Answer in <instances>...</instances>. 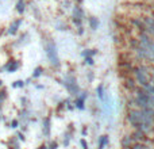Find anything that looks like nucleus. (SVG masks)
I'll return each mask as SVG.
<instances>
[{"label":"nucleus","instance_id":"f257e3e1","mask_svg":"<svg viewBox=\"0 0 154 149\" xmlns=\"http://www.w3.org/2000/svg\"><path fill=\"white\" fill-rule=\"evenodd\" d=\"M133 74L135 77V81L139 83V85L143 88H146L147 85L150 84L149 80H150V73L147 71V68L145 65H138V67H134L133 68Z\"/></svg>","mask_w":154,"mask_h":149},{"label":"nucleus","instance_id":"f03ea898","mask_svg":"<svg viewBox=\"0 0 154 149\" xmlns=\"http://www.w3.org/2000/svg\"><path fill=\"white\" fill-rule=\"evenodd\" d=\"M127 121L131 123V126L135 128V126L139 125L141 122H145L143 114H142V111L138 109H131V110H128V113H127Z\"/></svg>","mask_w":154,"mask_h":149},{"label":"nucleus","instance_id":"7ed1b4c3","mask_svg":"<svg viewBox=\"0 0 154 149\" xmlns=\"http://www.w3.org/2000/svg\"><path fill=\"white\" fill-rule=\"evenodd\" d=\"M130 137L133 138L134 142H139V144H147V142H152V140H149L147 134L142 133L139 130H134L133 133L130 134Z\"/></svg>","mask_w":154,"mask_h":149},{"label":"nucleus","instance_id":"20e7f679","mask_svg":"<svg viewBox=\"0 0 154 149\" xmlns=\"http://www.w3.org/2000/svg\"><path fill=\"white\" fill-rule=\"evenodd\" d=\"M48 56L51 60L53 65H58V59H57V50H56V45L53 42H50V46H48Z\"/></svg>","mask_w":154,"mask_h":149},{"label":"nucleus","instance_id":"39448f33","mask_svg":"<svg viewBox=\"0 0 154 149\" xmlns=\"http://www.w3.org/2000/svg\"><path fill=\"white\" fill-rule=\"evenodd\" d=\"M135 130H139V132H142V133H145V134H149V133H152L153 132V129H154V126L152 125V123H146V122H141L139 125H137L135 128Z\"/></svg>","mask_w":154,"mask_h":149},{"label":"nucleus","instance_id":"423d86ee","mask_svg":"<svg viewBox=\"0 0 154 149\" xmlns=\"http://www.w3.org/2000/svg\"><path fill=\"white\" fill-rule=\"evenodd\" d=\"M123 85H125L126 90L133 91L134 88L137 87V81H135V79H134V77L127 76V77H125V80H123Z\"/></svg>","mask_w":154,"mask_h":149},{"label":"nucleus","instance_id":"0eeeda50","mask_svg":"<svg viewBox=\"0 0 154 149\" xmlns=\"http://www.w3.org/2000/svg\"><path fill=\"white\" fill-rule=\"evenodd\" d=\"M133 144H134V141H133V138H131L130 136H125V137L122 138V148H123V149L130 148Z\"/></svg>","mask_w":154,"mask_h":149},{"label":"nucleus","instance_id":"6e6552de","mask_svg":"<svg viewBox=\"0 0 154 149\" xmlns=\"http://www.w3.org/2000/svg\"><path fill=\"white\" fill-rule=\"evenodd\" d=\"M127 43H128V46L131 48V50H134V49L139 48V41H138V38H130V40L127 41Z\"/></svg>","mask_w":154,"mask_h":149},{"label":"nucleus","instance_id":"1a4fd4ad","mask_svg":"<svg viewBox=\"0 0 154 149\" xmlns=\"http://www.w3.org/2000/svg\"><path fill=\"white\" fill-rule=\"evenodd\" d=\"M130 149H153L150 145L147 144H139V142H134L133 145L130 147Z\"/></svg>","mask_w":154,"mask_h":149},{"label":"nucleus","instance_id":"9d476101","mask_svg":"<svg viewBox=\"0 0 154 149\" xmlns=\"http://www.w3.org/2000/svg\"><path fill=\"white\" fill-rule=\"evenodd\" d=\"M85 98H87V95H85V94H84V95H82V98H79V99H77V100H76V107H77V109H81V110H84V102H85Z\"/></svg>","mask_w":154,"mask_h":149},{"label":"nucleus","instance_id":"9b49d317","mask_svg":"<svg viewBox=\"0 0 154 149\" xmlns=\"http://www.w3.org/2000/svg\"><path fill=\"white\" fill-rule=\"evenodd\" d=\"M16 68H18V62H16V61H12V62H10V64H8L7 71H8V72H14Z\"/></svg>","mask_w":154,"mask_h":149},{"label":"nucleus","instance_id":"f8f14e48","mask_svg":"<svg viewBox=\"0 0 154 149\" xmlns=\"http://www.w3.org/2000/svg\"><path fill=\"white\" fill-rule=\"evenodd\" d=\"M16 10H18L19 14H22L24 11V2L23 0H19L18 2V4H16Z\"/></svg>","mask_w":154,"mask_h":149},{"label":"nucleus","instance_id":"ddd939ff","mask_svg":"<svg viewBox=\"0 0 154 149\" xmlns=\"http://www.w3.org/2000/svg\"><path fill=\"white\" fill-rule=\"evenodd\" d=\"M19 24H20V21H16L15 23H14L12 26L10 27V34H14V33H15L16 30H18V26H19Z\"/></svg>","mask_w":154,"mask_h":149},{"label":"nucleus","instance_id":"4468645a","mask_svg":"<svg viewBox=\"0 0 154 149\" xmlns=\"http://www.w3.org/2000/svg\"><path fill=\"white\" fill-rule=\"evenodd\" d=\"M89 23H91V27H92L93 30H96V29H97V26H99V22H97V19H96V18H91Z\"/></svg>","mask_w":154,"mask_h":149},{"label":"nucleus","instance_id":"2eb2a0df","mask_svg":"<svg viewBox=\"0 0 154 149\" xmlns=\"http://www.w3.org/2000/svg\"><path fill=\"white\" fill-rule=\"evenodd\" d=\"M49 125H50V121L46 118V119H45V128H43V129H45V130H43V132H45V134H49V130H50V126H49Z\"/></svg>","mask_w":154,"mask_h":149},{"label":"nucleus","instance_id":"dca6fc26","mask_svg":"<svg viewBox=\"0 0 154 149\" xmlns=\"http://www.w3.org/2000/svg\"><path fill=\"white\" fill-rule=\"evenodd\" d=\"M42 68H37V69H35V72H34V74H32V76H34V77H38V76H41V74H42Z\"/></svg>","mask_w":154,"mask_h":149},{"label":"nucleus","instance_id":"f3484780","mask_svg":"<svg viewBox=\"0 0 154 149\" xmlns=\"http://www.w3.org/2000/svg\"><path fill=\"white\" fill-rule=\"evenodd\" d=\"M97 92H99V98L103 99V85H99L97 88Z\"/></svg>","mask_w":154,"mask_h":149},{"label":"nucleus","instance_id":"a211bd4d","mask_svg":"<svg viewBox=\"0 0 154 149\" xmlns=\"http://www.w3.org/2000/svg\"><path fill=\"white\" fill-rule=\"evenodd\" d=\"M87 64H89V65L93 64V59H92V57H87Z\"/></svg>","mask_w":154,"mask_h":149},{"label":"nucleus","instance_id":"6ab92c4d","mask_svg":"<svg viewBox=\"0 0 154 149\" xmlns=\"http://www.w3.org/2000/svg\"><path fill=\"white\" fill-rule=\"evenodd\" d=\"M81 145L84 149H88V145H87V142H85V140H81Z\"/></svg>","mask_w":154,"mask_h":149},{"label":"nucleus","instance_id":"aec40b11","mask_svg":"<svg viewBox=\"0 0 154 149\" xmlns=\"http://www.w3.org/2000/svg\"><path fill=\"white\" fill-rule=\"evenodd\" d=\"M22 85H23V83H22V81H15L14 87H22Z\"/></svg>","mask_w":154,"mask_h":149},{"label":"nucleus","instance_id":"412c9836","mask_svg":"<svg viewBox=\"0 0 154 149\" xmlns=\"http://www.w3.org/2000/svg\"><path fill=\"white\" fill-rule=\"evenodd\" d=\"M57 148V142H51V145H50V149H56Z\"/></svg>","mask_w":154,"mask_h":149},{"label":"nucleus","instance_id":"4be33fe9","mask_svg":"<svg viewBox=\"0 0 154 149\" xmlns=\"http://www.w3.org/2000/svg\"><path fill=\"white\" fill-rule=\"evenodd\" d=\"M16 126H18V122H16V121H14V122H12V128H16Z\"/></svg>","mask_w":154,"mask_h":149},{"label":"nucleus","instance_id":"5701e85b","mask_svg":"<svg viewBox=\"0 0 154 149\" xmlns=\"http://www.w3.org/2000/svg\"><path fill=\"white\" fill-rule=\"evenodd\" d=\"M99 149H100V148H99Z\"/></svg>","mask_w":154,"mask_h":149}]
</instances>
